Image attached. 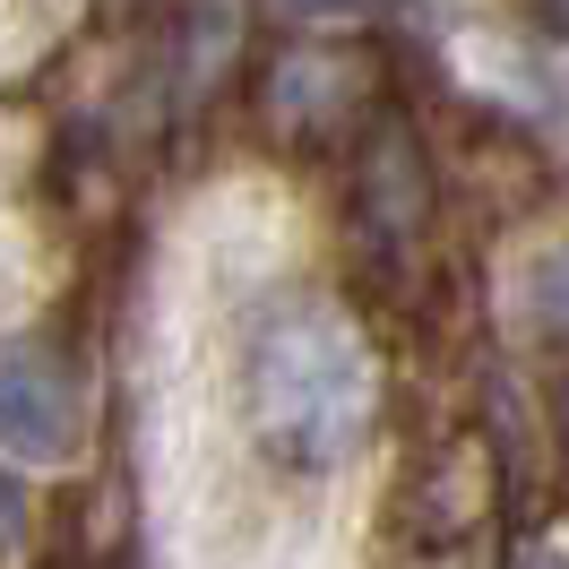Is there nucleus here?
Here are the masks:
<instances>
[{"label":"nucleus","mask_w":569,"mask_h":569,"mask_svg":"<svg viewBox=\"0 0 569 569\" xmlns=\"http://www.w3.org/2000/svg\"><path fill=\"white\" fill-rule=\"evenodd\" d=\"M250 449L284 483H328L380 423V355L337 302H268L233 362Z\"/></svg>","instance_id":"f257e3e1"},{"label":"nucleus","mask_w":569,"mask_h":569,"mask_svg":"<svg viewBox=\"0 0 569 569\" xmlns=\"http://www.w3.org/2000/svg\"><path fill=\"white\" fill-rule=\"evenodd\" d=\"M380 96V61L371 43H284L268 78H259V121L268 139L293 147V156H320V147L355 139V121Z\"/></svg>","instance_id":"f03ea898"},{"label":"nucleus","mask_w":569,"mask_h":569,"mask_svg":"<svg viewBox=\"0 0 569 569\" xmlns=\"http://www.w3.org/2000/svg\"><path fill=\"white\" fill-rule=\"evenodd\" d=\"M431 208H440V190H431V164L415 147V130L406 121H371L355 147V224L371 242L406 250L431 233Z\"/></svg>","instance_id":"7ed1b4c3"},{"label":"nucleus","mask_w":569,"mask_h":569,"mask_svg":"<svg viewBox=\"0 0 569 569\" xmlns=\"http://www.w3.org/2000/svg\"><path fill=\"white\" fill-rule=\"evenodd\" d=\"M78 406L61 389V371H43L36 355H0V458H70Z\"/></svg>","instance_id":"20e7f679"},{"label":"nucleus","mask_w":569,"mask_h":569,"mask_svg":"<svg viewBox=\"0 0 569 569\" xmlns=\"http://www.w3.org/2000/svg\"><path fill=\"white\" fill-rule=\"evenodd\" d=\"M518 328H527V346H543V355H569V233L543 242L518 268Z\"/></svg>","instance_id":"39448f33"},{"label":"nucleus","mask_w":569,"mask_h":569,"mask_svg":"<svg viewBox=\"0 0 569 569\" xmlns=\"http://www.w3.org/2000/svg\"><path fill=\"white\" fill-rule=\"evenodd\" d=\"M233 43H242V27H233V9L216 0L208 18L190 27V52H181V87H190L199 104H208V87H216V78H224V52H233Z\"/></svg>","instance_id":"423d86ee"},{"label":"nucleus","mask_w":569,"mask_h":569,"mask_svg":"<svg viewBox=\"0 0 569 569\" xmlns=\"http://www.w3.org/2000/svg\"><path fill=\"white\" fill-rule=\"evenodd\" d=\"M27 518H36V509H27V483L0 466V561H9V552H27Z\"/></svg>","instance_id":"0eeeda50"},{"label":"nucleus","mask_w":569,"mask_h":569,"mask_svg":"<svg viewBox=\"0 0 569 569\" xmlns=\"http://www.w3.org/2000/svg\"><path fill=\"white\" fill-rule=\"evenodd\" d=\"M277 18H362L371 0H268Z\"/></svg>","instance_id":"6e6552de"}]
</instances>
